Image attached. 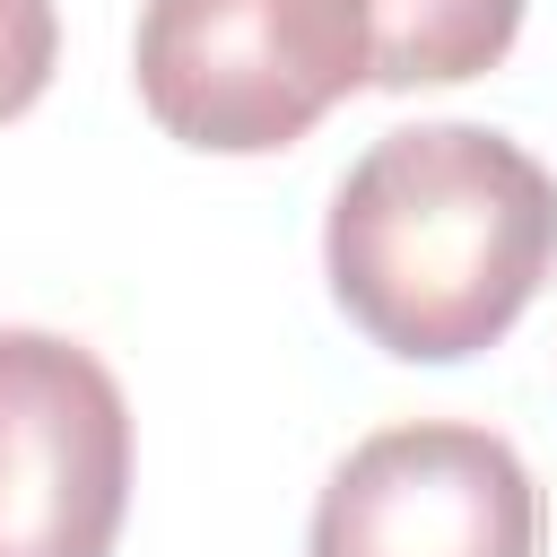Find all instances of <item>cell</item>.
Masks as SVG:
<instances>
[{"instance_id":"obj_1","label":"cell","mask_w":557,"mask_h":557,"mask_svg":"<svg viewBox=\"0 0 557 557\" xmlns=\"http://www.w3.org/2000/svg\"><path fill=\"white\" fill-rule=\"evenodd\" d=\"M322 270L339 313L400 366L496 348L557 270V174L487 122L383 131L331 191Z\"/></svg>"},{"instance_id":"obj_2","label":"cell","mask_w":557,"mask_h":557,"mask_svg":"<svg viewBox=\"0 0 557 557\" xmlns=\"http://www.w3.org/2000/svg\"><path fill=\"white\" fill-rule=\"evenodd\" d=\"M139 104L200 157H278L374 87L357 0H148L131 44Z\"/></svg>"},{"instance_id":"obj_3","label":"cell","mask_w":557,"mask_h":557,"mask_svg":"<svg viewBox=\"0 0 557 557\" xmlns=\"http://www.w3.org/2000/svg\"><path fill=\"white\" fill-rule=\"evenodd\" d=\"M131 513V400L61 331H0V557H113Z\"/></svg>"},{"instance_id":"obj_4","label":"cell","mask_w":557,"mask_h":557,"mask_svg":"<svg viewBox=\"0 0 557 557\" xmlns=\"http://www.w3.org/2000/svg\"><path fill=\"white\" fill-rule=\"evenodd\" d=\"M305 557H540V487L496 426L409 418L322 479Z\"/></svg>"},{"instance_id":"obj_5","label":"cell","mask_w":557,"mask_h":557,"mask_svg":"<svg viewBox=\"0 0 557 557\" xmlns=\"http://www.w3.org/2000/svg\"><path fill=\"white\" fill-rule=\"evenodd\" d=\"M374 87H461L522 35V0H357Z\"/></svg>"},{"instance_id":"obj_6","label":"cell","mask_w":557,"mask_h":557,"mask_svg":"<svg viewBox=\"0 0 557 557\" xmlns=\"http://www.w3.org/2000/svg\"><path fill=\"white\" fill-rule=\"evenodd\" d=\"M61 61V9L52 0H0V122H17Z\"/></svg>"}]
</instances>
